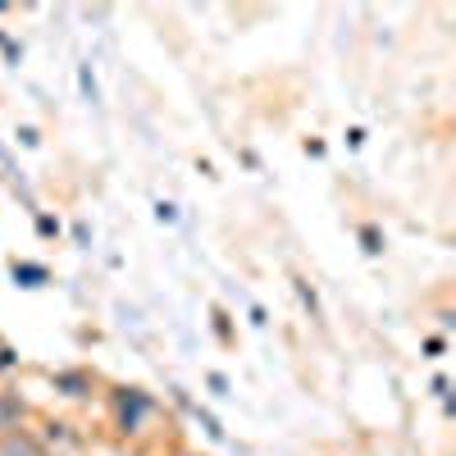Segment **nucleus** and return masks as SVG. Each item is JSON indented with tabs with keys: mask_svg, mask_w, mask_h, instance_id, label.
Wrapping results in <instances>:
<instances>
[{
	"mask_svg": "<svg viewBox=\"0 0 456 456\" xmlns=\"http://www.w3.org/2000/svg\"><path fill=\"white\" fill-rule=\"evenodd\" d=\"M0 456H42V447H37V438L23 434V429H5V438H0Z\"/></svg>",
	"mask_w": 456,
	"mask_h": 456,
	"instance_id": "nucleus-1",
	"label": "nucleus"
}]
</instances>
